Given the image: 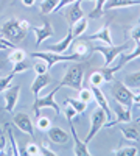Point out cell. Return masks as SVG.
<instances>
[{"label": "cell", "instance_id": "d6a6232c", "mask_svg": "<svg viewBox=\"0 0 140 156\" xmlns=\"http://www.w3.org/2000/svg\"><path fill=\"white\" fill-rule=\"evenodd\" d=\"M78 97H80V100H81V101H86V103L92 101V98H94L92 89H87V87H81V89L78 90Z\"/></svg>", "mask_w": 140, "mask_h": 156}, {"label": "cell", "instance_id": "d590c367", "mask_svg": "<svg viewBox=\"0 0 140 156\" xmlns=\"http://www.w3.org/2000/svg\"><path fill=\"white\" fill-rule=\"evenodd\" d=\"M6 131H8V137L11 140V154H20V151L17 148V144H16V137H14V134H12L9 126H6Z\"/></svg>", "mask_w": 140, "mask_h": 156}, {"label": "cell", "instance_id": "9c48e42d", "mask_svg": "<svg viewBox=\"0 0 140 156\" xmlns=\"http://www.w3.org/2000/svg\"><path fill=\"white\" fill-rule=\"evenodd\" d=\"M19 95H20V84L6 87L3 90V100H5V109L8 112H12L19 101Z\"/></svg>", "mask_w": 140, "mask_h": 156}, {"label": "cell", "instance_id": "5b68a950", "mask_svg": "<svg viewBox=\"0 0 140 156\" xmlns=\"http://www.w3.org/2000/svg\"><path fill=\"white\" fill-rule=\"evenodd\" d=\"M111 92H112V95H114V98H115V101L117 103H121V105H125V106H129V108H132V105H134V101H132V90L126 86L125 83H121V81H114L112 84H111Z\"/></svg>", "mask_w": 140, "mask_h": 156}, {"label": "cell", "instance_id": "f1b7e54d", "mask_svg": "<svg viewBox=\"0 0 140 156\" xmlns=\"http://www.w3.org/2000/svg\"><path fill=\"white\" fill-rule=\"evenodd\" d=\"M106 2H108V0H95V8L90 12L92 19H100L101 16H103V6H104Z\"/></svg>", "mask_w": 140, "mask_h": 156}, {"label": "cell", "instance_id": "b9f144b4", "mask_svg": "<svg viewBox=\"0 0 140 156\" xmlns=\"http://www.w3.org/2000/svg\"><path fill=\"white\" fill-rule=\"evenodd\" d=\"M132 101L135 103V105H138L140 103V92H134L132 94Z\"/></svg>", "mask_w": 140, "mask_h": 156}, {"label": "cell", "instance_id": "cb8c5ba5", "mask_svg": "<svg viewBox=\"0 0 140 156\" xmlns=\"http://www.w3.org/2000/svg\"><path fill=\"white\" fill-rule=\"evenodd\" d=\"M58 3H59V0H42L41 2V14H50V12H53L55 9H56V6H58Z\"/></svg>", "mask_w": 140, "mask_h": 156}, {"label": "cell", "instance_id": "1f68e13d", "mask_svg": "<svg viewBox=\"0 0 140 156\" xmlns=\"http://www.w3.org/2000/svg\"><path fill=\"white\" fill-rule=\"evenodd\" d=\"M36 126H37V129H41V131H47V129L50 128V126H52V122H50V119H48V117H37V119H36Z\"/></svg>", "mask_w": 140, "mask_h": 156}, {"label": "cell", "instance_id": "f6af8a7d", "mask_svg": "<svg viewBox=\"0 0 140 156\" xmlns=\"http://www.w3.org/2000/svg\"><path fill=\"white\" fill-rule=\"evenodd\" d=\"M137 106H138V108H140V103H138V105H137ZM137 123H138V125H140V119H138V120H137Z\"/></svg>", "mask_w": 140, "mask_h": 156}, {"label": "cell", "instance_id": "83f0119b", "mask_svg": "<svg viewBox=\"0 0 140 156\" xmlns=\"http://www.w3.org/2000/svg\"><path fill=\"white\" fill-rule=\"evenodd\" d=\"M20 154H27V156H41V145L34 144V142H30V144H27L25 150L20 151Z\"/></svg>", "mask_w": 140, "mask_h": 156}, {"label": "cell", "instance_id": "836d02e7", "mask_svg": "<svg viewBox=\"0 0 140 156\" xmlns=\"http://www.w3.org/2000/svg\"><path fill=\"white\" fill-rule=\"evenodd\" d=\"M33 69H34V72H36V75L37 73H47L48 70H50V67H48V64L44 61V59H39L37 62H34V66H33Z\"/></svg>", "mask_w": 140, "mask_h": 156}, {"label": "cell", "instance_id": "d4e9b609", "mask_svg": "<svg viewBox=\"0 0 140 156\" xmlns=\"http://www.w3.org/2000/svg\"><path fill=\"white\" fill-rule=\"evenodd\" d=\"M64 103H69V105L78 112V114H83L86 109H87V103L86 101H81L80 98H66Z\"/></svg>", "mask_w": 140, "mask_h": 156}, {"label": "cell", "instance_id": "7402d4cb", "mask_svg": "<svg viewBox=\"0 0 140 156\" xmlns=\"http://www.w3.org/2000/svg\"><path fill=\"white\" fill-rule=\"evenodd\" d=\"M123 83L128 86L129 89H137V87H140V70L126 73Z\"/></svg>", "mask_w": 140, "mask_h": 156}, {"label": "cell", "instance_id": "7bdbcfd3", "mask_svg": "<svg viewBox=\"0 0 140 156\" xmlns=\"http://www.w3.org/2000/svg\"><path fill=\"white\" fill-rule=\"evenodd\" d=\"M34 2H36V0H22V3H23L25 6H33Z\"/></svg>", "mask_w": 140, "mask_h": 156}, {"label": "cell", "instance_id": "8992f818", "mask_svg": "<svg viewBox=\"0 0 140 156\" xmlns=\"http://www.w3.org/2000/svg\"><path fill=\"white\" fill-rule=\"evenodd\" d=\"M56 92H58V90L53 89L50 94L42 95V97H36V98H34L33 111H34L36 117L41 115V109H44V108H50V109H53L56 114H61V108H59V105H58L56 100H55V94H56Z\"/></svg>", "mask_w": 140, "mask_h": 156}, {"label": "cell", "instance_id": "e0dca14e", "mask_svg": "<svg viewBox=\"0 0 140 156\" xmlns=\"http://www.w3.org/2000/svg\"><path fill=\"white\" fill-rule=\"evenodd\" d=\"M92 94H94V98H95V101L98 103V106H100L101 109H104V112H106V115H108V120H109L111 117H112V112H111L109 101H108V98L104 97L103 90H101L100 87H97V86H92Z\"/></svg>", "mask_w": 140, "mask_h": 156}, {"label": "cell", "instance_id": "7c38bea8", "mask_svg": "<svg viewBox=\"0 0 140 156\" xmlns=\"http://www.w3.org/2000/svg\"><path fill=\"white\" fill-rule=\"evenodd\" d=\"M83 0H76V2L67 5V11H66V19L69 22V25H73L76 20H80L84 17V11H83Z\"/></svg>", "mask_w": 140, "mask_h": 156}, {"label": "cell", "instance_id": "52a82bcc", "mask_svg": "<svg viewBox=\"0 0 140 156\" xmlns=\"http://www.w3.org/2000/svg\"><path fill=\"white\" fill-rule=\"evenodd\" d=\"M106 122H108V115H106L104 109H101V108L97 109V111L92 114V117H90V129H89L87 136L84 137V142H86V144H89V142H90V140L95 137V134L104 126Z\"/></svg>", "mask_w": 140, "mask_h": 156}, {"label": "cell", "instance_id": "74e56055", "mask_svg": "<svg viewBox=\"0 0 140 156\" xmlns=\"http://www.w3.org/2000/svg\"><path fill=\"white\" fill-rule=\"evenodd\" d=\"M129 36H131V39H134L135 42H140V23H137L135 27H132L129 30Z\"/></svg>", "mask_w": 140, "mask_h": 156}, {"label": "cell", "instance_id": "9a60e30c", "mask_svg": "<svg viewBox=\"0 0 140 156\" xmlns=\"http://www.w3.org/2000/svg\"><path fill=\"white\" fill-rule=\"evenodd\" d=\"M47 134H48V139L55 142V144H67L70 139V134L61 126H50L47 129Z\"/></svg>", "mask_w": 140, "mask_h": 156}, {"label": "cell", "instance_id": "603a6c76", "mask_svg": "<svg viewBox=\"0 0 140 156\" xmlns=\"http://www.w3.org/2000/svg\"><path fill=\"white\" fill-rule=\"evenodd\" d=\"M120 131L125 136V139H128V140H140V131H138L135 126H132V125L121 126Z\"/></svg>", "mask_w": 140, "mask_h": 156}, {"label": "cell", "instance_id": "5bb4252c", "mask_svg": "<svg viewBox=\"0 0 140 156\" xmlns=\"http://www.w3.org/2000/svg\"><path fill=\"white\" fill-rule=\"evenodd\" d=\"M80 39H87V41H101L104 45H112V36H111V27L104 25L103 28H100L97 33L89 34V36H80Z\"/></svg>", "mask_w": 140, "mask_h": 156}, {"label": "cell", "instance_id": "4dcf8cb0", "mask_svg": "<svg viewBox=\"0 0 140 156\" xmlns=\"http://www.w3.org/2000/svg\"><path fill=\"white\" fill-rule=\"evenodd\" d=\"M89 81H90V84H92V86L100 87L101 84L104 83V76H103V73H101L100 70H95V72H92L90 78H89Z\"/></svg>", "mask_w": 140, "mask_h": 156}, {"label": "cell", "instance_id": "30bf717a", "mask_svg": "<svg viewBox=\"0 0 140 156\" xmlns=\"http://www.w3.org/2000/svg\"><path fill=\"white\" fill-rule=\"evenodd\" d=\"M14 125L20 129V131L30 134L31 137H34V125H33V120L30 119V115L27 112H17L12 119Z\"/></svg>", "mask_w": 140, "mask_h": 156}, {"label": "cell", "instance_id": "ee69618b", "mask_svg": "<svg viewBox=\"0 0 140 156\" xmlns=\"http://www.w3.org/2000/svg\"><path fill=\"white\" fill-rule=\"evenodd\" d=\"M3 67H5V62H3V61H0V69H3Z\"/></svg>", "mask_w": 140, "mask_h": 156}, {"label": "cell", "instance_id": "f546056e", "mask_svg": "<svg viewBox=\"0 0 140 156\" xmlns=\"http://www.w3.org/2000/svg\"><path fill=\"white\" fill-rule=\"evenodd\" d=\"M30 69V64L27 62V61H25V59H22V61H19V62H14V64H12V73H25V72H27Z\"/></svg>", "mask_w": 140, "mask_h": 156}, {"label": "cell", "instance_id": "4316f807", "mask_svg": "<svg viewBox=\"0 0 140 156\" xmlns=\"http://www.w3.org/2000/svg\"><path fill=\"white\" fill-rule=\"evenodd\" d=\"M112 154H117V156H137L138 150H137V147L129 145V147H121L118 150H114Z\"/></svg>", "mask_w": 140, "mask_h": 156}, {"label": "cell", "instance_id": "ab89813d", "mask_svg": "<svg viewBox=\"0 0 140 156\" xmlns=\"http://www.w3.org/2000/svg\"><path fill=\"white\" fill-rule=\"evenodd\" d=\"M41 154H42V156H44V154H48V156H55L56 153L50 150L47 144H42V145H41Z\"/></svg>", "mask_w": 140, "mask_h": 156}, {"label": "cell", "instance_id": "8fae6325", "mask_svg": "<svg viewBox=\"0 0 140 156\" xmlns=\"http://www.w3.org/2000/svg\"><path fill=\"white\" fill-rule=\"evenodd\" d=\"M33 33H34V37H36V45L39 47L44 41H47L48 37H52L55 34V28L52 27L50 22H44L41 27H31Z\"/></svg>", "mask_w": 140, "mask_h": 156}, {"label": "cell", "instance_id": "277c9868", "mask_svg": "<svg viewBox=\"0 0 140 156\" xmlns=\"http://www.w3.org/2000/svg\"><path fill=\"white\" fill-rule=\"evenodd\" d=\"M129 48V42H125L121 45H97V47H90L92 51H98V53L103 55L104 58V67H109L114 64V61L117 59V56L121 53V51L128 50Z\"/></svg>", "mask_w": 140, "mask_h": 156}, {"label": "cell", "instance_id": "60d3db41", "mask_svg": "<svg viewBox=\"0 0 140 156\" xmlns=\"http://www.w3.org/2000/svg\"><path fill=\"white\" fill-rule=\"evenodd\" d=\"M5 147H6V137H5V136L2 134V131H0V154L3 153Z\"/></svg>", "mask_w": 140, "mask_h": 156}, {"label": "cell", "instance_id": "8d00e7d4", "mask_svg": "<svg viewBox=\"0 0 140 156\" xmlns=\"http://www.w3.org/2000/svg\"><path fill=\"white\" fill-rule=\"evenodd\" d=\"M64 105H66V108H64V115H66L67 122H72V120H73V117H75L76 114H78V112H76V111L69 105V103H64Z\"/></svg>", "mask_w": 140, "mask_h": 156}, {"label": "cell", "instance_id": "7a4b0ae2", "mask_svg": "<svg viewBox=\"0 0 140 156\" xmlns=\"http://www.w3.org/2000/svg\"><path fill=\"white\" fill-rule=\"evenodd\" d=\"M84 72H86V64H72V66L66 70L64 78L59 81V84L55 87L59 90L61 87H70L75 90H80L83 87V80H84Z\"/></svg>", "mask_w": 140, "mask_h": 156}, {"label": "cell", "instance_id": "ffe728a7", "mask_svg": "<svg viewBox=\"0 0 140 156\" xmlns=\"http://www.w3.org/2000/svg\"><path fill=\"white\" fill-rule=\"evenodd\" d=\"M87 27H89V22H87L86 17H83V19H80V20H76L73 25H70L69 30H70V33L73 34L75 39H78L80 36H83V34L86 33Z\"/></svg>", "mask_w": 140, "mask_h": 156}, {"label": "cell", "instance_id": "ba28073f", "mask_svg": "<svg viewBox=\"0 0 140 156\" xmlns=\"http://www.w3.org/2000/svg\"><path fill=\"white\" fill-rule=\"evenodd\" d=\"M114 112H115V120L104 123V126H114L117 123H129L132 122V111L129 106H125L121 103L115 101V108H114Z\"/></svg>", "mask_w": 140, "mask_h": 156}, {"label": "cell", "instance_id": "f35d334b", "mask_svg": "<svg viewBox=\"0 0 140 156\" xmlns=\"http://www.w3.org/2000/svg\"><path fill=\"white\" fill-rule=\"evenodd\" d=\"M73 2H76V0H59V3H58V6H56L55 11H59V9H62V8H66L67 5H70V3H73ZM83 2H92V0H83Z\"/></svg>", "mask_w": 140, "mask_h": 156}, {"label": "cell", "instance_id": "e575fe53", "mask_svg": "<svg viewBox=\"0 0 140 156\" xmlns=\"http://www.w3.org/2000/svg\"><path fill=\"white\" fill-rule=\"evenodd\" d=\"M14 76H16V73H12V72L9 75H6V76H0V92H3L6 87H9V84H11V81H12Z\"/></svg>", "mask_w": 140, "mask_h": 156}, {"label": "cell", "instance_id": "d6986e66", "mask_svg": "<svg viewBox=\"0 0 140 156\" xmlns=\"http://www.w3.org/2000/svg\"><path fill=\"white\" fill-rule=\"evenodd\" d=\"M140 5V0H108L103 6V11L109 9H118V8H126V6H137Z\"/></svg>", "mask_w": 140, "mask_h": 156}, {"label": "cell", "instance_id": "44dd1931", "mask_svg": "<svg viewBox=\"0 0 140 156\" xmlns=\"http://www.w3.org/2000/svg\"><path fill=\"white\" fill-rule=\"evenodd\" d=\"M70 48H72V53L78 55L80 58H84V56H87L89 50H90V47H89L86 42H83L80 37H78V39H73V42H72Z\"/></svg>", "mask_w": 140, "mask_h": 156}, {"label": "cell", "instance_id": "484cf974", "mask_svg": "<svg viewBox=\"0 0 140 156\" xmlns=\"http://www.w3.org/2000/svg\"><path fill=\"white\" fill-rule=\"evenodd\" d=\"M27 58V53H25V50H22V48H12L11 50V53L8 55V61L11 62V64H14V62H19V61H22V59H25Z\"/></svg>", "mask_w": 140, "mask_h": 156}, {"label": "cell", "instance_id": "ac0fdd59", "mask_svg": "<svg viewBox=\"0 0 140 156\" xmlns=\"http://www.w3.org/2000/svg\"><path fill=\"white\" fill-rule=\"evenodd\" d=\"M73 34L70 33V30H69V34L62 39V41H59V42H56V44H53V45H50L48 47V50L50 51H55V53H66L67 51V48H70V45H72V42H73Z\"/></svg>", "mask_w": 140, "mask_h": 156}, {"label": "cell", "instance_id": "2e32d148", "mask_svg": "<svg viewBox=\"0 0 140 156\" xmlns=\"http://www.w3.org/2000/svg\"><path fill=\"white\" fill-rule=\"evenodd\" d=\"M50 83H52V76L48 75V72L47 73H37L36 78L33 80V83H31V92H33L34 98L39 97V92L44 87H47Z\"/></svg>", "mask_w": 140, "mask_h": 156}, {"label": "cell", "instance_id": "6da1fadb", "mask_svg": "<svg viewBox=\"0 0 140 156\" xmlns=\"http://www.w3.org/2000/svg\"><path fill=\"white\" fill-rule=\"evenodd\" d=\"M30 30H31L30 22L23 20V19H8L2 25V28H0V31H2V37H5L6 41H9L12 44L23 41Z\"/></svg>", "mask_w": 140, "mask_h": 156}, {"label": "cell", "instance_id": "4fadbf2b", "mask_svg": "<svg viewBox=\"0 0 140 156\" xmlns=\"http://www.w3.org/2000/svg\"><path fill=\"white\" fill-rule=\"evenodd\" d=\"M69 125H70V136L73 137V142H75L73 153L76 156H89V154H90V151H89V148H87V144H86L84 140L80 139L78 133H76V129H75L73 122H69Z\"/></svg>", "mask_w": 140, "mask_h": 156}, {"label": "cell", "instance_id": "3957f363", "mask_svg": "<svg viewBox=\"0 0 140 156\" xmlns=\"http://www.w3.org/2000/svg\"><path fill=\"white\" fill-rule=\"evenodd\" d=\"M31 58H37V59H44L48 67L52 69L55 64H59V62H67V61H76V59H81L78 55L75 53H69V55H64V53H55V51H33L31 53Z\"/></svg>", "mask_w": 140, "mask_h": 156}]
</instances>
